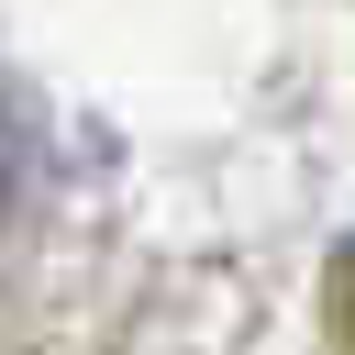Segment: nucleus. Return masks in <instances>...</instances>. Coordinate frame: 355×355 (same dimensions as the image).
I'll return each mask as SVG.
<instances>
[{
    "instance_id": "obj_1",
    "label": "nucleus",
    "mask_w": 355,
    "mask_h": 355,
    "mask_svg": "<svg viewBox=\"0 0 355 355\" xmlns=\"http://www.w3.org/2000/svg\"><path fill=\"white\" fill-rule=\"evenodd\" d=\"M22 211H33V122L0 100V244L22 233Z\"/></svg>"
},
{
    "instance_id": "obj_2",
    "label": "nucleus",
    "mask_w": 355,
    "mask_h": 355,
    "mask_svg": "<svg viewBox=\"0 0 355 355\" xmlns=\"http://www.w3.org/2000/svg\"><path fill=\"white\" fill-rule=\"evenodd\" d=\"M333 344H344V355H355V244H344V255H333Z\"/></svg>"
}]
</instances>
